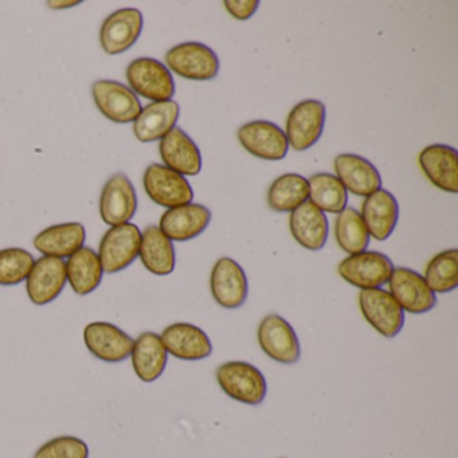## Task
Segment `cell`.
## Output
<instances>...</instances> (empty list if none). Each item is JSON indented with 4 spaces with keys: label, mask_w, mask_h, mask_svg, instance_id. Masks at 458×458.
I'll use <instances>...</instances> for the list:
<instances>
[{
    "label": "cell",
    "mask_w": 458,
    "mask_h": 458,
    "mask_svg": "<svg viewBox=\"0 0 458 458\" xmlns=\"http://www.w3.org/2000/svg\"><path fill=\"white\" fill-rule=\"evenodd\" d=\"M216 377L221 390L233 401L259 406L267 398V377L248 361H226L216 369Z\"/></svg>",
    "instance_id": "1"
},
{
    "label": "cell",
    "mask_w": 458,
    "mask_h": 458,
    "mask_svg": "<svg viewBox=\"0 0 458 458\" xmlns=\"http://www.w3.org/2000/svg\"><path fill=\"white\" fill-rule=\"evenodd\" d=\"M165 64L168 71L190 81H210L221 69L216 52L200 42H184L168 50Z\"/></svg>",
    "instance_id": "2"
},
{
    "label": "cell",
    "mask_w": 458,
    "mask_h": 458,
    "mask_svg": "<svg viewBox=\"0 0 458 458\" xmlns=\"http://www.w3.org/2000/svg\"><path fill=\"white\" fill-rule=\"evenodd\" d=\"M130 89L136 96L152 103L173 100L175 95V81L167 66L155 58H138L128 65L127 73Z\"/></svg>",
    "instance_id": "3"
},
{
    "label": "cell",
    "mask_w": 458,
    "mask_h": 458,
    "mask_svg": "<svg viewBox=\"0 0 458 458\" xmlns=\"http://www.w3.org/2000/svg\"><path fill=\"white\" fill-rule=\"evenodd\" d=\"M393 270V261L386 254L374 250L348 256L337 267L340 277L360 291L382 288L390 280Z\"/></svg>",
    "instance_id": "4"
},
{
    "label": "cell",
    "mask_w": 458,
    "mask_h": 458,
    "mask_svg": "<svg viewBox=\"0 0 458 458\" xmlns=\"http://www.w3.org/2000/svg\"><path fill=\"white\" fill-rule=\"evenodd\" d=\"M257 342L262 352L280 364H296L301 358V347L296 331L283 316H265L257 329Z\"/></svg>",
    "instance_id": "5"
},
{
    "label": "cell",
    "mask_w": 458,
    "mask_h": 458,
    "mask_svg": "<svg viewBox=\"0 0 458 458\" xmlns=\"http://www.w3.org/2000/svg\"><path fill=\"white\" fill-rule=\"evenodd\" d=\"M141 232L136 225H119L104 234L98 246V259L104 273L114 275L132 265L139 257Z\"/></svg>",
    "instance_id": "6"
},
{
    "label": "cell",
    "mask_w": 458,
    "mask_h": 458,
    "mask_svg": "<svg viewBox=\"0 0 458 458\" xmlns=\"http://www.w3.org/2000/svg\"><path fill=\"white\" fill-rule=\"evenodd\" d=\"M327 109L321 101L304 100L293 106L286 119L289 148L302 152L312 148L323 135Z\"/></svg>",
    "instance_id": "7"
},
{
    "label": "cell",
    "mask_w": 458,
    "mask_h": 458,
    "mask_svg": "<svg viewBox=\"0 0 458 458\" xmlns=\"http://www.w3.org/2000/svg\"><path fill=\"white\" fill-rule=\"evenodd\" d=\"M359 308L364 320L386 339L401 334L404 326V312L394 297L383 288L361 291Z\"/></svg>",
    "instance_id": "8"
},
{
    "label": "cell",
    "mask_w": 458,
    "mask_h": 458,
    "mask_svg": "<svg viewBox=\"0 0 458 458\" xmlns=\"http://www.w3.org/2000/svg\"><path fill=\"white\" fill-rule=\"evenodd\" d=\"M143 186L149 199L167 210L189 205L194 199V190L190 182L163 165H151L147 168Z\"/></svg>",
    "instance_id": "9"
},
{
    "label": "cell",
    "mask_w": 458,
    "mask_h": 458,
    "mask_svg": "<svg viewBox=\"0 0 458 458\" xmlns=\"http://www.w3.org/2000/svg\"><path fill=\"white\" fill-rule=\"evenodd\" d=\"M388 293L403 312L423 315L437 305V294L428 288L422 275L409 267H394L388 280Z\"/></svg>",
    "instance_id": "10"
},
{
    "label": "cell",
    "mask_w": 458,
    "mask_h": 458,
    "mask_svg": "<svg viewBox=\"0 0 458 458\" xmlns=\"http://www.w3.org/2000/svg\"><path fill=\"white\" fill-rule=\"evenodd\" d=\"M211 296L219 307L237 310L248 300L249 284L245 270L235 259L222 257L210 275Z\"/></svg>",
    "instance_id": "11"
},
{
    "label": "cell",
    "mask_w": 458,
    "mask_h": 458,
    "mask_svg": "<svg viewBox=\"0 0 458 458\" xmlns=\"http://www.w3.org/2000/svg\"><path fill=\"white\" fill-rule=\"evenodd\" d=\"M93 100L98 111L116 124H130L138 119L141 103L138 96L122 82L101 80L92 87Z\"/></svg>",
    "instance_id": "12"
},
{
    "label": "cell",
    "mask_w": 458,
    "mask_h": 458,
    "mask_svg": "<svg viewBox=\"0 0 458 458\" xmlns=\"http://www.w3.org/2000/svg\"><path fill=\"white\" fill-rule=\"evenodd\" d=\"M238 140L245 151L262 160L285 159L289 152L288 139L285 132L275 123L257 120L240 127Z\"/></svg>",
    "instance_id": "13"
},
{
    "label": "cell",
    "mask_w": 458,
    "mask_h": 458,
    "mask_svg": "<svg viewBox=\"0 0 458 458\" xmlns=\"http://www.w3.org/2000/svg\"><path fill=\"white\" fill-rule=\"evenodd\" d=\"M84 342L95 358L106 363H120L130 358L135 340L114 324L95 321L85 327Z\"/></svg>",
    "instance_id": "14"
},
{
    "label": "cell",
    "mask_w": 458,
    "mask_h": 458,
    "mask_svg": "<svg viewBox=\"0 0 458 458\" xmlns=\"http://www.w3.org/2000/svg\"><path fill=\"white\" fill-rule=\"evenodd\" d=\"M138 210V194L124 174L112 176L100 197V216L108 226L128 224Z\"/></svg>",
    "instance_id": "15"
},
{
    "label": "cell",
    "mask_w": 458,
    "mask_h": 458,
    "mask_svg": "<svg viewBox=\"0 0 458 458\" xmlns=\"http://www.w3.org/2000/svg\"><path fill=\"white\" fill-rule=\"evenodd\" d=\"M143 14L138 9H122L104 21L100 29V44L109 55H122L138 42L143 31Z\"/></svg>",
    "instance_id": "16"
},
{
    "label": "cell",
    "mask_w": 458,
    "mask_h": 458,
    "mask_svg": "<svg viewBox=\"0 0 458 458\" xmlns=\"http://www.w3.org/2000/svg\"><path fill=\"white\" fill-rule=\"evenodd\" d=\"M168 355L179 360L198 361L213 353V343L208 335L190 323H174L160 335Z\"/></svg>",
    "instance_id": "17"
},
{
    "label": "cell",
    "mask_w": 458,
    "mask_h": 458,
    "mask_svg": "<svg viewBox=\"0 0 458 458\" xmlns=\"http://www.w3.org/2000/svg\"><path fill=\"white\" fill-rule=\"evenodd\" d=\"M66 283L65 261L42 256L26 278V292L33 304L47 305L63 293Z\"/></svg>",
    "instance_id": "18"
},
{
    "label": "cell",
    "mask_w": 458,
    "mask_h": 458,
    "mask_svg": "<svg viewBox=\"0 0 458 458\" xmlns=\"http://www.w3.org/2000/svg\"><path fill=\"white\" fill-rule=\"evenodd\" d=\"M211 222V211L199 203L168 208L159 222V229L173 242H186L199 237Z\"/></svg>",
    "instance_id": "19"
},
{
    "label": "cell",
    "mask_w": 458,
    "mask_h": 458,
    "mask_svg": "<svg viewBox=\"0 0 458 458\" xmlns=\"http://www.w3.org/2000/svg\"><path fill=\"white\" fill-rule=\"evenodd\" d=\"M335 173L347 192L367 198L382 189V176L366 157L353 154L337 155L334 160Z\"/></svg>",
    "instance_id": "20"
},
{
    "label": "cell",
    "mask_w": 458,
    "mask_h": 458,
    "mask_svg": "<svg viewBox=\"0 0 458 458\" xmlns=\"http://www.w3.org/2000/svg\"><path fill=\"white\" fill-rule=\"evenodd\" d=\"M418 165L433 186L450 194L458 191V154L453 147L431 144L420 151Z\"/></svg>",
    "instance_id": "21"
},
{
    "label": "cell",
    "mask_w": 458,
    "mask_h": 458,
    "mask_svg": "<svg viewBox=\"0 0 458 458\" xmlns=\"http://www.w3.org/2000/svg\"><path fill=\"white\" fill-rule=\"evenodd\" d=\"M163 165L182 176H197L202 171V154L191 138L181 128H174L160 140Z\"/></svg>",
    "instance_id": "22"
},
{
    "label": "cell",
    "mask_w": 458,
    "mask_h": 458,
    "mask_svg": "<svg viewBox=\"0 0 458 458\" xmlns=\"http://www.w3.org/2000/svg\"><path fill=\"white\" fill-rule=\"evenodd\" d=\"M360 216L369 237L382 242L391 237L398 225V200L388 190L379 189L363 200Z\"/></svg>",
    "instance_id": "23"
},
{
    "label": "cell",
    "mask_w": 458,
    "mask_h": 458,
    "mask_svg": "<svg viewBox=\"0 0 458 458\" xmlns=\"http://www.w3.org/2000/svg\"><path fill=\"white\" fill-rule=\"evenodd\" d=\"M292 237L302 248L318 251L326 246L329 234V222L326 214L310 200L292 211L289 216Z\"/></svg>",
    "instance_id": "24"
},
{
    "label": "cell",
    "mask_w": 458,
    "mask_h": 458,
    "mask_svg": "<svg viewBox=\"0 0 458 458\" xmlns=\"http://www.w3.org/2000/svg\"><path fill=\"white\" fill-rule=\"evenodd\" d=\"M87 230L79 222H66L42 230L34 238V248L44 257L69 259L84 248Z\"/></svg>",
    "instance_id": "25"
},
{
    "label": "cell",
    "mask_w": 458,
    "mask_h": 458,
    "mask_svg": "<svg viewBox=\"0 0 458 458\" xmlns=\"http://www.w3.org/2000/svg\"><path fill=\"white\" fill-rule=\"evenodd\" d=\"M181 114V106L176 101L151 103L141 109L138 119L133 122V133L141 143H154L162 140L174 128Z\"/></svg>",
    "instance_id": "26"
},
{
    "label": "cell",
    "mask_w": 458,
    "mask_h": 458,
    "mask_svg": "<svg viewBox=\"0 0 458 458\" xmlns=\"http://www.w3.org/2000/svg\"><path fill=\"white\" fill-rule=\"evenodd\" d=\"M133 371L144 383L159 379L167 367L168 353L157 332H144L133 342L131 352Z\"/></svg>",
    "instance_id": "27"
},
{
    "label": "cell",
    "mask_w": 458,
    "mask_h": 458,
    "mask_svg": "<svg viewBox=\"0 0 458 458\" xmlns=\"http://www.w3.org/2000/svg\"><path fill=\"white\" fill-rule=\"evenodd\" d=\"M141 264L152 275L168 276L175 270L176 254L173 241L168 240L159 226L147 227L141 233L140 251Z\"/></svg>",
    "instance_id": "28"
},
{
    "label": "cell",
    "mask_w": 458,
    "mask_h": 458,
    "mask_svg": "<svg viewBox=\"0 0 458 458\" xmlns=\"http://www.w3.org/2000/svg\"><path fill=\"white\" fill-rule=\"evenodd\" d=\"M65 264L66 278L74 293L87 296L100 286L104 269L98 254L93 249L84 246L69 257Z\"/></svg>",
    "instance_id": "29"
},
{
    "label": "cell",
    "mask_w": 458,
    "mask_h": 458,
    "mask_svg": "<svg viewBox=\"0 0 458 458\" xmlns=\"http://www.w3.org/2000/svg\"><path fill=\"white\" fill-rule=\"evenodd\" d=\"M308 199L310 183L299 174H284L267 190V206L276 213H292Z\"/></svg>",
    "instance_id": "30"
},
{
    "label": "cell",
    "mask_w": 458,
    "mask_h": 458,
    "mask_svg": "<svg viewBox=\"0 0 458 458\" xmlns=\"http://www.w3.org/2000/svg\"><path fill=\"white\" fill-rule=\"evenodd\" d=\"M310 202L324 214H340L347 208L348 192L332 174L320 173L310 176Z\"/></svg>",
    "instance_id": "31"
},
{
    "label": "cell",
    "mask_w": 458,
    "mask_h": 458,
    "mask_svg": "<svg viewBox=\"0 0 458 458\" xmlns=\"http://www.w3.org/2000/svg\"><path fill=\"white\" fill-rule=\"evenodd\" d=\"M335 240L339 248L350 256L367 250L371 237L358 210L345 208L342 213L337 214L335 221Z\"/></svg>",
    "instance_id": "32"
},
{
    "label": "cell",
    "mask_w": 458,
    "mask_h": 458,
    "mask_svg": "<svg viewBox=\"0 0 458 458\" xmlns=\"http://www.w3.org/2000/svg\"><path fill=\"white\" fill-rule=\"evenodd\" d=\"M423 280L434 294L450 293L458 286V250L449 249L436 254L426 265Z\"/></svg>",
    "instance_id": "33"
},
{
    "label": "cell",
    "mask_w": 458,
    "mask_h": 458,
    "mask_svg": "<svg viewBox=\"0 0 458 458\" xmlns=\"http://www.w3.org/2000/svg\"><path fill=\"white\" fill-rule=\"evenodd\" d=\"M36 259L22 248L0 250V286H15L26 281Z\"/></svg>",
    "instance_id": "34"
},
{
    "label": "cell",
    "mask_w": 458,
    "mask_h": 458,
    "mask_svg": "<svg viewBox=\"0 0 458 458\" xmlns=\"http://www.w3.org/2000/svg\"><path fill=\"white\" fill-rule=\"evenodd\" d=\"M34 458H89V446L77 437L61 436L42 445Z\"/></svg>",
    "instance_id": "35"
},
{
    "label": "cell",
    "mask_w": 458,
    "mask_h": 458,
    "mask_svg": "<svg viewBox=\"0 0 458 458\" xmlns=\"http://www.w3.org/2000/svg\"><path fill=\"white\" fill-rule=\"evenodd\" d=\"M225 9L237 21H248L256 14L259 7V0H226Z\"/></svg>",
    "instance_id": "36"
},
{
    "label": "cell",
    "mask_w": 458,
    "mask_h": 458,
    "mask_svg": "<svg viewBox=\"0 0 458 458\" xmlns=\"http://www.w3.org/2000/svg\"><path fill=\"white\" fill-rule=\"evenodd\" d=\"M81 4V2H49L47 6L53 10H64V9H72V7L79 6Z\"/></svg>",
    "instance_id": "37"
}]
</instances>
